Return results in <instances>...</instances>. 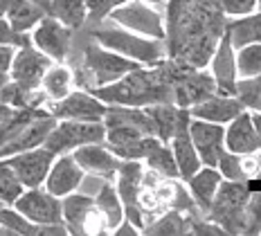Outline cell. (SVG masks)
Returning <instances> with one entry per match:
<instances>
[{
  "label": "cell",
  "mask_w": 261,
  "mask_h": 236,
  "mask_svg": "<svg viewBox=\"0 0 261 236\" xmlns=\"http://www.w3.org/2000/svg\"><path fill=\"white\" fill-rule=\"evenodd\" d=\"M3 160L12 167L18 182L25 189H30V187H43L47 169H50V164L54 160V153H50L45 146H36V149L18 151L14 155L3 158Z\"/></svg>",
  "instance_id": "13"
},
{
  "label": "cell",
  "mask_w": 261,
  "mask_h": 236,
  "mask_svg": "<svg viewBox=\"0 0 261 236\" xmlns=\"http://www.w3.org/2000/svg\"><path fill=\"white\" fill-rule=\"evenodd\" d=\"M111 23H115L124 30H130L140 36L165 41V16L153 5L144 0H126L119 7H115L108 16Z\"/></svg>",
  "instance_id": "7"
},
{
  "label": "cell",
  "mask_w": 261,
  "mask_h": 236,
  "mask_svg": "<svg viewBox=\"0 0 261 236\" xmlns=\"http://www.w3.org/2000/svg\"><path fill=\"white\" fill-rule=\"evenodd\" d=\"M92 212H95L92 196L81 194L79 189L61 198V216H63V225L68 229V234L86 236V225H88Z\"/></svg>",
  "instance_id": "21"
},
{
  "label": "cell",
  "mask_w": 261,
  "mask_h": 236,
  "mask_svg": "<svg viewBox=\"0 0 261 236\" xmlns=\"http://www.w3.org/2000/svg\"><path fill=\"white\" fill-rule=\"evenodd\" d=\"M54 61L50 57H45L39 47H34L32 43L16 47L12 68H9V79L16 81L18 86L27 88V90H39L41 79L47 72Z\"/></svg>",
  "instance_id": "12"
},
{
  "label": "cell",
  "mask_w": 261,
  "mask_h": 236,
  "mask_svg": "<svg viewBox=\"0 0 261 236\" xmlns=\"http://www.w3.org/2000/svg\"><path fill=\"white\" fill-rule=\"evenodd\" d=\"M221 180H223V175L216 167H200L194 175H189V178L185 180V187H187L189 196H192L196 207H198L203 214L210 207V202L214 198Z\"/></svg>",
  "instance_id": "23"
},
{
  "label": "cell",
  "mask_w": 261,
  "mask_h": 236,
  "mask_svg": "<svg viewBox=\"0 0 261 236\" xmlns=\"http://www.w3.org/2000/svg\"><path fill=\"white\" fill-rule=\"evenodd\" d=\"M257 7H259V9H261V0H257Z\"/></svg>",
  "instance_id": "45"
},
{
  "label": "cell",
  "mask_w": 261,
  "mask_h": 236,
  "mask_svg": "<svg viewBox=\"0 0 261 236\" xmlns=\"http://www.w3.org/2000/svg\"><path fill=\"white\" fill-rule=\"evenodd\" d=\"M45 108L57 119H74V122H104L108 103L95 97L90 90L79 88L65 95L63 99L45 101Z\"/></svg>",
  "instance_id": "10"
},
{
  "label": "cell",
  "mask_w": 261,
  "mask_h": 236,
  "mask_svg": "<svg viewBox=\"0 0 261 236\" xmlns=\"http://www.w3.org/2000/svg\"><path fill=\"white\" fill-rule=\"evenodd\" d=\"M241 111H246V106H243L234 95H221V92H216V95L207 97V99L194 103V106L189 108V115L196 119H205V122H214V124L225 126Z\"/></svg>",
  "instance_id": "20"
},
{
  "label": "cell",
  "mask_w": 261,
  "mask_h": 236,
  "mask_svg": "<svg viewBox=\"0 0 261 236\" xmlns=\"http://www.w3.org/2000/svg\"><path fill=\"white\" fill-rule=\"evenodd\" d=\"M165 52L167 59L189 68H207L225 32L227 16L216 0H167Z\"/></svg>",
  "instance_id": "1"
},
{
  "label": "cell",
  "mask_w": 261,
  "mask_h": 236,
  "mask_svg": "<svg viewBox=\"0 0 261 236\" xmlns=\"http://www.w3.org/2000/svg\"><path fill=\"white\" fill-rule=\"evenodd\" d=\"M216 169L225 180H234V182H250L257 178L259 171V158L257 153H248V155H239V153H225L219 158Z\"/></svg>",
  "instance_id": "26"
},
{
  "label": "cell",
  "mask_w": 261,
  "mask_h": 236,
  "mask_svg": "<svg viewBox=\"0 0 261 236\" xmlns=\"http://www.w3.org/2000/svg\"><path fill=\"white\" fill-rule=\"evenodd\" d=\"M77 79H74V70L65 63H52L47 68V72L41 79V88L39 90L45 95V101H57L63 99L65 95L74 90Z\"/></svg>",
  "instance_id": "27"
},
{
  "label": "cell",
  "mask_w": 261,
  "mask_h": 236,
  "mask_svg": "<svg viewBox=\"0 0 261 236\" xmlns=\"http://www.w3.org/2000/svg\"><path fill=\"white\" fill-rule=\"evenodd\" d=\"M250 189L248 182H234V180H221L205 216L216 223L227 236H243V216H246V202Z\"/></svg>",
  "instance_id": "5"
},
{
  "label": "cell",
  "mask_w": 261,
  "mask_h": 236,
  "mask_svg": "<svg viewBox=\"0 0 261 236\" xmlns=\"http://www.w3.org/2000/svg\"><path fill=\"white\" fill-rule=\"evenodd\" d=\"M250 117H252V126H254V130H257V135H259V140H261V113L250 111Z\"/></svg>",
  "instance_id": "41"
},
{
  "label": "cell",
  "mask_w": 261,
  "mask_h": 236,
  "mask_svg": "<svg viewBox=\"0 0 261 236\" xmlns=\"http://www.w3.org/2000/svg\"><path fill=\"white\" fill-rule=\"evenodd\" d=\"M84 178H86L84 169L77 164V160L72 158V153H61V155H54L50 169H47L43 187H45L50 194L63 198V196L77 191L79 187L84 185Z\"/></svg>",
  "instance_id": "15"
},
{
  "label": "cell",
  "mask_w": 261,
  "mask_h": 236,
  "mask_svg": "<svg viewBox=\"0 0 261 236\" xmlns=\"http://www.w3.org/2000/svg\"><path fill=\"white\" fill-rule=\"evenodd\" d=\"M104 103L144 108L151 103H173V61L162 59L153 65H140L117 81L90 90Z\"/></svg>",
  "instance_id": "2"
},
{
  "label": "cell",
  "mask_w": 261,
  "mask_h": 236,
  "mask_svg": "<svg viewBox=\"0 0 261 236\" xmlns=\"http://www.w3.org/2000/svg\"><path fill=\"white\" fill-rule=\"evenodd\" d=\"M14 54H16L14 45H5V43H0V72H9L12 61H14Z\"/></svg>",
  "instance_id": "39"
},
{
  "label": "cell",
  "mask_w": 261,
  "mask_h": 236,
  "mask_svg": "<svg viewBox=\"0 0 261 236\" xmlns=\"http://www.w3.org/2000/svg\"><path fill=\"white\" fill-rule=\"evenodd\" d=\"M45 14L70 27L72 32H79L86 25V0H50Z\"/></svg>",
  "instance_id": "30"
},
{
  "label": "cell",
  "mask_w": 261,
  "mask_h": 236,
  "mask_svg": "<svg viewBox=\"0 0 261 236\" xmlns=\"http://www.w3.org/2000/svg\"><path fill=\"white\" fill-rule=\"evenodd\" d=\"M34 5H39L43 12H47V7H50V0H32Z\"/></svg>",
  "instance_id": "42"
},
{
  "label": "cell",
  "mask_w": 261,
  "mask_h": 236,
  "mask_svg": "<svg viewBox=\"0 0 261 236\" xmlns=\"http://www.w3.org/2000/svg\"><path fill=\"white\" fill-rule=\"evenodd\" d=\"M3 205H5V202H3V200H0V207H3Z\"/></svg>",
  "instance_id": "46"
},
{
  "label": "cell",
  "mask_w": 261,
  "mask_h": 236,
  "mask_svg": "<svg viewBox=\"0 0 261 236\" xmlns=\"http://www.w3.org/2000/svg\"><path fill=\"white\" fill-rule=\"evenodd\" d=\"M237 72H239V79H248V76L261 74V43L239 47L237 50Z\"/></svg>",
  "instance_id": "33"
},
{
  "label": "cell",
  "mask_w": 261,
  "mask_h": 236,
  "mask_svg": "<svg viewBox=\"0 0 261 236\" xmlns=\"http://www.w3.org/2000/svg\"><path fill=\"white\" fill-rule=\"evenodd\" d=\"M0 227L9 234H20V236H39V225H34L30 218L16 209L14 205H3L0 207Z\"/></svg>",
  "instance_id": "31"
},
{
  "label": "cell",
  "mask_w": 261,
  "mask_h": 236,
  "mask_svg": "<svg viewBox=\"0 0 261 236\" xmlns=\"http://www.w3.org/2000/svg\"><path fill=\"white\" fill-rule=\"evenodd\" d=\"M9 81V72H0V90H3V86Z\"/></svg>",
  "instance_id": "43"
},
{
  "label": "cell",
  "mask_w": 261,
  "mask_h": 236,
  "mask_svg": "<svg viewBox=\"0 0 261 236\" xmlns=\"http://www.w3.org/2000/svg\"><path fill=\"white\" fill-rule=\"evenodd\" d=\"M111 234H115V236H138V234H142V232H140V227H135V225L130 223L128 218H124V221L119 223Z\"/></svg>",
  "instance_id": "40"
},
{
  "label": "cell",
  "mask_w": 261,
  "mask_h": 236,
  "mask_svg": "<svg viewBox=\"0 0 261 236\" xmlns=\"http://www.w3.org/2000/svg\"><path fill=\"white\" fill-rule=\"evenodd\" d=\"M142 63L130 61V59L122 57V54L108 50V47L99 45L97 41L86 43L84 47V59H81V68L74 70V79L81 84L86 90H95V88L108 86L117 81L119 76L128 74L130 70L140 68Z\"/></svg>",
  "instance_id": "3"
},
{
  "label": "cell",
  "mask_w": 261,
  "mask_h": 236,
  "mask_svg": "<svg viewBox=\"0 0 261 236\" xmlns=\"http://www.w3.org/2000/svg\"><path fill=\"white\" fill-rule=\"evenodd\" d=\"M90 38L97 41L99 45L108 50L122 54V57L138 61L142 65H153L167 57L165 52V41H155V38L140 36L130 30H124L113 23L111 27L106 25H92L90 27Z\"/></svg>",
  "instance_id": "4"
},
{
  "label": "cell",
  "mask_w": 261,
  "mask_h": 236,
  "mask_svg": "<svg viewBox=\"0 0 261 236\" xmlns=\"http://www.w3.org/2000/svg\"><path fill=\"white\" fill-rule=\"evenodd\" d=\"M189 229V212L165 209L142 229L149 236H182Z\"/></svg>",
  "instance_id": "29"
},
{
  "label": "cell",
  "mask_w": 261,
  "mask_h": 236,
  "mask_svg": "<svg viewBox=\"0 0 261 236\" xmlns=\"http://www.w3.org/2000/svg\"><path fill=\"white\" fill-rule=\"evenodd\" d=\"M0 43L20 47V45H27V43H30V34H20V32H16L5 18H0Z\"/></svg>",
  "instance_id": "38"
},
{
  "label": "cell",
  "mask_w": 261,
  "mask_h": 236,
  "mask_svg": "<svg viewBox=\"0 0 261 236\" xmlns=\"http://www.w3.org/2000/svg\"><path fill=\"white\" fill-rule=\"evenodd\" d=\"M144 3H149V5H165L167 0H144Z\"/></svg>",
  "instance_id": "44"
},
{
  "label": "cell",
  "mask_w": 261,
  "mask_h": 236,
  "mask_svg": "<svg viewBox=\"0 0 261 236\" xmlns=\"http://www.w3.org/2000/svg\"><path fill=\"white\" fill-rule=\"evenodd\" d=\"M43 16L45 12L32 0H0V18H5L20 34H30Z\"/></svg>",
  "instance_id": "22"
},
{
  "label": "cell",
  "mask_w": 261,
  "mask_h": 236,
  "mask_svg": "<svg viewBox=\"0 0 261 236\" xmlns=\"http://www.w3.org/2000/svg\"><path fill=\"white\" fill-rule=\"evenodd\" d=\"M187 130L194 142V149L200 158V164L203 167H216L219 158L225 153V126L192 117Z\"/></svg>",
  "instance_id": "14"
},
{
  "label": "cell",
  "mask_w": 261,
  "mask_h": 236,
  "mask_svg": "<svg viewBox=\"0 0 261 236\" xmlns=\"http://www.w3.org/2000/svg\"><path fill=\"white\" fill-rule=\"evenodd\" d=\"M72 36L74 32L70 27H65L63 23H59L52 16H43V18L32 27L30 32V43L34 47L50 57L54 63H65L72 52Z\"/></svg>",
  "instance_id": "9"
},
{
  "label": "cell",
  "mask_w": 261,
  "mask_h": 236,
  "mask_svg": "<svg viewBox=\"0 0 261 236\" xmlns=\"http://www.w3.org/2000/svg\"><path fill=\"white\" fill-rule=\"evenodd\" d=\"M92 202H95L97 212L104 216L108 234H111L113 229L124 221V202L115 189V182H113V180H104L99 187V191L92 196Z\"/></svg>",
  "instance_id": "28"
},
{
  "label": "cell",
  "mask_w": 261,
  "mask_h": 236,
  "mask_svg": "<svg viewBox=\"0 0 261 236\" xmlns=\"http://www.w3.org/2000/svg\"><path fill=\"white\" fill-rule=\"evenodd\" d=\"M14 207L30 218L34 225H54L63 223L61 216V198L50 194L45 187H30L16 198Z\"/></svg>",
  "instance_id": "11"
},
{
  "label": "cell",
  "mask_w": 261,
  "mask_h": 236,
  "mask_svg": "<svg viewBox=\"0 0 261 236\" xmlns=\"http://www.w3.org/2000/svg\"><path fill=\"white\" fill-rule=\"evenodd\" d=\"M72 158L84 169L86 175H95L99 180H113L119 169V158L113 153L104 142H92L72 151Z\"/></svg>",
  "instance_id": "16"
},
{
  "label": "cell",
  "mask_w": 261,
  "mask_h": 236,
  "mask_svg": "<svg viewBox=\"0 0 261 236\" xmlns=\"http://www.w3.org/2000/svg\"><path fill=\"white\" fill-rule=\"evenodd\" d=\"M225 149L230 153H239V155L257 153L261 149V140L252 126L248 108L225 124Z\"/></svg>",
  "instance_id": "19"
},
{
  "label": "cell",
  "mask_w": 261,
  "mask_h": 236,
  "mask_svg": "<svg viewBox=\"0 0 261 236\" xmlns=\"http://www.w3.org/2000/svg\"><path fill=\"white\" fill-rule=\"evenodd\" d=\"M144 113L151 122V130L160 142H169L173 133L178 128L189 124L192 115H189V108H180L171 101H162V103H151V106H144Z\"/></svg>",
  "instance_id": "18"
},
{
  "label": "cell",
  "mask_w": 261,
  "mask_h": 236,
  "mask_svg": "<svg viewBox=\"0 0 261 236\" xmlns=\"http://www.w3.org/2000/svg\"><path fill=\"white\" fill-rule=\"evenodd\" d=\"M234 97L248 108V111L261 113V74L248 76V79H239Z\"/></svg>",
  "instance_id": "34"
},
{
  "label": "cell",
  "mask_w": 261,
  "mask_h": 236,
  "mask_svg": "<svg viewBox=\"0 0 261 236\" xmlns=\"http://www.w3.org/2000/svg\"><path fill=\"white\" fill-rule=\"evenodd\" d=\"M225 34L230 38L234 50H239L243 45H252V43H261V9H254V12L243 14V16H234V18H227Z\"/></svg>",
  "instance_id": "25"
},
{
  "label": "cell",
  "mask_w": 261,
  "mask_h": 236,
  "mask_svg": "<svg viewBox=\"0 0 261 236\" xmlns=\"http://www.w3.org/2000/svg\"><path fill=\"white\" fill-rule=\"evenodd\" d=\"M126 0H86V23L88 25H101L108 20V16L115 7H119Z\"/></svg>",
  "instance_id": "36"
},
{
  "label": "cell",
  "mask_w": 261,
  "mask_h": 236,
  "mask_svg": "<svg viewBox=\"0 0 261 236\" xmlns=\"http://www.w3.org/2000/svg\"><path fill=\"white\" fill-rule=\"evenodd\" d=\"M144 167L155 171L158 175H162V178H178V167H176V160H173V153L169 149V144H165V142L153 153H149L144 158Z\"/></svg>",
  "instance_id": "32"
},
{
  "label": "cell",
  "mask_w": 261,
  "mask_h": 236,
  "mask_svg": "<svg viewBox=\"0 0 261 236\" xmlns=\"http://www.w3.org/2000/svg\"><path fill=\"white\" fill-rule=\"evenodd\" d=\"M261 234V191H250L243 216V236Z\"/></svg>",
  "instance_id": "35"
},
{
  "label": "cell",
  "mask_w": 261,
  "mask_h": 236,
  "mask_svg": "<svg viewBox=\"0 0 261 236\" xmlns=\"http://www.w3.org/2000/svg\"><path fill=\"white\" fill-rule=\"evenodd\" d=\"M221 7V12L227 16V18H234V16H243L254 12L257 7V0H216Z\"/></svg>",
  "instance_id": "37"
},
{
  "label": "cell",
  "mask_w": 261,
  "mask_h": 236,
  "mask_svg": "<svg viewBox=\"0 0 261 236\" xmlns=\"http://www.w3.org/2000/svg\"><path fill=\"white\" fill-rule=\"evenodd\" d=\"M106 128L104 122H74V119H57L52 130L47 133L45 146L54 155L61 153H72L74 149L84 144H92V142H104Z\"/></svg>",
  "instance_id": "6"
},
{
  "label": "cell",
  "mask_w": 261,
  "mask_h": 236,
  "mask_svg": "<svg viewBox=\"0 0 261 236\" xmlns=\"http://www.w3.org/2000/svg\"><path fill=\"white\" fill-rule=\"evenodd\" d=\"M216 95L214 76L207 68H189L173 61V103L192 108L194 103Z\"/></svg>",
  "instance_id": "8"
},
{
  "label": "cell",
  "mask_w": 261,
  "mask_h": 236,
  "mask_svg": "<svg viewBox=\"0 0 261 236\" xmlns=\"http://www.w3.org/2000/svg\"><path fill=\"white\" fill-rule=\"evenodd\" d=\"M207 70H210V74L214 76L216 92H221V95H234L237 81H239L237 50L232 47V43H230V38H227L225 32H223L219 45H216L214 54H212Z\"/></svg>",
  "instance_id": "17"
},
{
  "label": "cell",
  "mask_w": 261,
  "mask_h": 236,
  "mask_svg": "<svg viewBox=\"0 0 261 236\" xmlns=\"http://www.w3.org/2000/svg\"><path fill=\"white\" fill-rule=\"evenodd\" d=\"M187 126H189V124H187ZM187 126L178 128L176 133H173L171 140L167 142V144H169V149H171V153H173V160H176L178 178H180L182 182L189 178V175H194L200 167H203V164H200L198 153H196V149H194L192 137H189Z\"/></svg>",
  "instance_id": "24"
}]
</instances>
